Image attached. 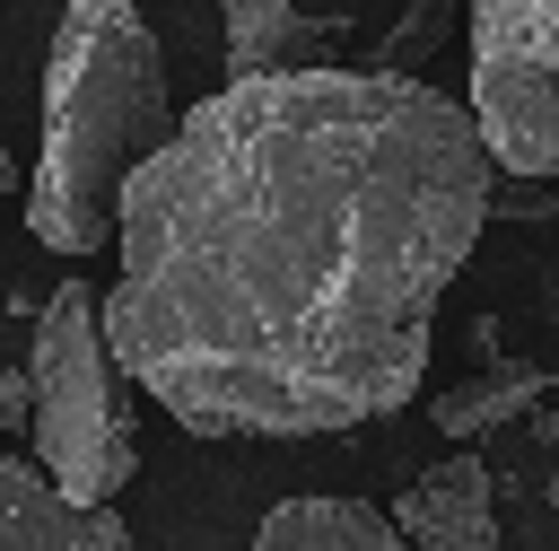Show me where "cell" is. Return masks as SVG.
I'll return each mask as SVG.
<instances>
[{
  "instance_id": "1",
  "label": "cell",
  "mask_w": 559,
  "mask_h": 551,
  "mask_svg": "<svg viewBox=\"0 0 559 551\" xmlns=\"http://www.w3.org/2000/svg\"><path fill=\"white\" fill-rule=\"evenodd\" d=\"M489 184L463 96L384 61L218 87L122 192L105 350L192 437L384 420L428 376Z\"/></svg>"
},
{
  "instance_id": "2",
  "label": "cell",
  "mask_w": 559,
  "mask_h": 551,
  "mask_svg": "<svg viewBox=\"0 0 559 551\" xmlns=\"http://www.w3.org/2000/svg\"><path fill=\"white\" fill-rule=\"evenodd\" d=\"M175 87L157 26L122 0H70L44 52V157L26 184V227L52 254L114 245L131 175L175 140Z\"/></svg>"
},
{
  "instance_id": "3",
  "label": "cell",
  "mask_w": 559,
  "mask_h": 551,
  "mask_svg": "<svg viewBox=\"0 0 559 551\" xmlns=\"http://www.w3.org/2000/svg\"><path fill=\"white\" fill-rule=\"evenodd\" d=\"M35 472L70 499V507H114L140 472V411H131V376L105 350V289L61 280L35 315Z\"/></svg>"
},
{
  "instance_id": "4",
  "label": "cell",
  "mask_w": 559,
  "mask_h": 551,
  "mask_svg": "<svg viewBox=\"0 0 559 551\" xmlns=\"http://www.w3.org/2000/svg\"><path fill=\"white\" fill-rule=\"evenodd\" d=\"M489 175H559V0H480L472 9V96H463Z\"/></svg>"
},
{
  "instance_id": "5",
  "label": "cell",
  "mask_w": 559,
  "mask_h": 551,
  "mask_svg": "<svg viewBox=\"0 0 559 551\" xmlns=\"http://www.w3.org/2000/svg\"><path fill=\"white\" fill-rule=\"evenodd\" d=\"M384 516H393V534L419 542V551H498V499H489V464H480V455L428 464Z\"/></svg>"
},
{
  "instance_id": "6",
  "label": "cell",
  "mask_w": 559,
  "mask_h": 551,
  "mask_svg": "<svg viewBox=\"0 0 559 551\" xmlns=\"http://www.w3.org/2000/svg\"><path fill=\"white\" fill-rule=\"evenodd\" d=\"M0 551H140L114 507H70L26 455L0 446Z\"/></svg>"
},
{
  "instance_id": "7",
  "label": "cell",
  "mask_w": 559,
  "mask_h": 551,
  "mask_svg": "<svg viewBox=\"0 0 559 551\" xmlns=\"http://www.w3.org/2000/svg\"><path fill=\"white\" fill-rule=\"evenodd\" d=\"M332 26L341 17H306L288 0H227L218 9V44H227V87L245 79H297V70H332Z\"/></svg>"
},
{
  "instance_id": "8",
  "label": "cell",
  "mask_w": 559,
  "mask_h": 551,
  "mask_svg": "<svg viewBox=\"0 0 559 551\" xmlns=\"http://www.w3.org/2000/svg\"><path fill=\"white\" fill-rule=\"evenodd\" d=\"M253 551H402V534L367 499H280L253 525Z\"/></svg>"
},
{
  "instance_id": "9",
  "label": "cell",
  "mask_w": 559,
  "mask_h": 551,
  "mask_svg": "<svg viewBox=\"0 0 559 551\" xmlns=\"http://www.w3.org/2000/svg\"><path fill=\"white\" fill-rule=\"evenodd\" d=\"M542 385H550V376H542L533 359H489L480 376H463V385H445L428 420H437V437H454V446H472V437H489V429H507L515 411H533V402H542Z\"/></svg>"
},
{
  "instance_id": "10",
  "label": "cell",
  "mask_w": 559,
  "mask_h": 551,
  "mask_svg": "<svg viewBox=\"0 0 559 551\" xmlns=\"http://www.w3.org/2000/svg\"><path fill=\"white\" fill-rule=\"evenodd\" d=\"M35 437V385L26 367H0V446H26Z\"/></svg>"
},
{
  "instance_id": "11",
  "label": "cell",
  "mask_w": 559,
  "mask_h": 551,
  "mask_svg": "<svg viewBox=\"0 0 559 551\" xmlns=\"http://www.w3.org/2000/svg\"><path fill=\"white\" fill-rule=\"evenodd\" d=\"M498 210H515V219H550L559 192H550V184H489V219H498Z\"/></svg>"
},
{
  "instance_id": "12",
  "label": "cell",
  "mask_w": 559,
  "mask_h": 551,
  "mask_svg": "<svg viewBox=\"0 0 559 551\" xmlns=\"http://www.w3.org/2000/svg\"><path fill=\"white\" fill-rule=\"evenodd\" d=\"M437 35H445V9H437V0H419V9H402V26H393V35H384V44H393V52H411V44H419V52H428V44H437Z\"/></svg>"
},
{
  "instance_id": "13",
  "label": "cell",
  "mask_w": 559,
  "mask_h": 551,
  "mask_svg": "<svg viewBox=\"0 0 559 551\" xmlns=\"http://www.w3.org/2000/svg\"><path fill=\"white\" fill-rule=\"evenodd\" d=\"M533 437H542V446H559V402H542V411H533Z\"/></svg>"
},
{
  "instance_id": "14",
  "label": "cell",
  "mask_w": 559,
  "mask_h": 551,
  "mask_svg": "<svg viewBox=\"0 0 559 551\" xmlns=\"http://www.w3.org/2000/svg\"><path fill=\"white\" fill-rule=\"evenodd\" d=\"M9 192H17V166H9V149H0V201H9Z\"/></svg>"
}]
</instances>
